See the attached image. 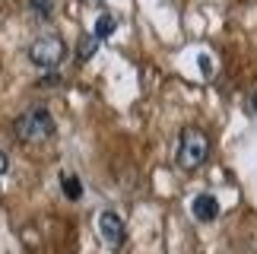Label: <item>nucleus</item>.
Returning a JSON list of instances; mask_svg holds the SVG:
<instances>
[{
    "mask_svg": "<svg viewBox=\"0 0 257 254\" xmlns=\"http://www.w3.org/2000/svg\"><path fill=\"white\" fill-rule=\"evenodd\" d=\"M98 238H102L108 248H121V245H124V238H127L124 219L117 216V213L105 210L102 216H98Z\"/></svg>",
    "mask_w": 257,
    "mask_h": 254,
    "instance_id": "nucleus-4",
    "label": "nucleus"
},
{
    "mask_svg": "<svg viewBox=\"0 0 257 254\" xmlns=\"http://www.w3.org/2000/svg\"><path fill=\"white\" fill-rule=\"evenodd\" d=\"M61 188H64L67 200H80L83 197V181L76 178V175H61Z\"/></svg>",
    "mask_w": 257,
    "mask_h": 254,
    "instance_id": "nucleus-7",
    "label": "nucleus"
},
{
    "mask_svg": "<svg viewBox=\"0 0 257 254\" xmlns=\"http://www.w3.org/2000/svg\"><path fill=\"white\" fill-rule=\"evenodd\" d=\"M13 134L26 143L48 140V137L54 134V118L48 114V108H29L26 114H19L13 121Z\"/></svg>",
    "mask_w": 257,
    "mask_h": 254,
    "instance_id": "nucleus-2",
    "label": "nucleus"
},
{
    "mask_svg": "<svg viewBox=\"0 0 257 254\" xmlns=\"http://www.w3.org/2000/svg\"><path fill=\"white\" fill-rule=\"evenodd\" d=\"M64 54H67V48L57 35H42L29 45V61L35 67H57L64 61Z\"/></svg>",
    "mask_w": 257,
    "mask_h": 254,
    "instance_id": "nucleus-3",
    "label": "nucleus"
},
{
    "mask_svg": "<svg viewBox=\"0 0 257 254\" xmlns=\"http://www.w3.org/2000/svg\"><path fill=\"white\" fill-rule=\"evenodd\" d=\"M191 213L200 222H213L216 216H219V200H216L213 194H197L194 203H191Z\"/></svg>",
    "mask_w": 257,
    "mask_h": 254,
    "instance_id": "nucleus-5",
    "label": "nucleus"
},
{
    "mask_svg": "<svg viewBox=\"0 0 257 254\" xmlns=\"http://www.w3.org/2000/svg\"><path fill=\"white\" fill-rule=\"evenodd\" d=\"M95 48H98V38L95 35H80V42H76V61H80V64L92 61Z\"/></svg>",
    "mask_w": 257,
    "mask_h": 254,
    "instance_id": "nucleus-6",
    "label": "nucleus"
},
{
    "mask_svg": "<svg viewBox=\"0 0 257 254\" xmlns=\"http://www.w3.org/2000/svg\"><path fill=\"white\" fill-rule=\"evenodd\" d=\"M32 10H35V16H48V13H51V4H48V0H32Z\"/></svg>",
    "mask_w": 257,
    "mask_h": 254,
    "instance_id": "nucleus-9",
    "label": "nucleus"
},
{
    "mask_svg": "<svg viewBox=\"0 0 257 254\" xmlns=\"http://www.w3.org/2000/svg\"><path fill=\"white\" fill-rule=\"evenodd\" d=\"M7 169H10V159H7V153H0V181H4Z\"/></svg>",
    "mask_w": 257,
    "mask_h": 254,
    "instance_id": "nucleus-11",
    "label": "nucleus"
},
{
    "mask_svg": "<svg viewBox=\"0 0 257 254\" xmlns=\"http://www.w3.org/2000/svg\"><path fill=\"white\" fill-rule=\"evenodd\" d=\"M114 29H117V19L111 16V13H102V16H98L95 19V38H98V42H102V38H108V35H114Z\"/></svg>",
    "mask_w": 257,
    "mask_h": 254,
    "instance_id": "nucleus-8",
    "label": "nucleus"
},
{
    "mask_svg": "<svg viewBox=\"0 0 257 254\" xmlns=\"http://www.w3.org/2000/svg\"><path fill=\"white\" fill-rule=\"evenodd\" d=\"M251 111H254V114H257V89H254V92H251Z\"/></svg>",
    "mask_w": 257,
    "mask_h": 254,
    "instance_id": "nucleus-12",
    "label": "nucleus"
},
{
    "mask_svg": "<svg viewBox=\"0 0 257 254\" xmlns=\"http://www.w3.org/2000/svg\"><path fill=\"white\" fill-rule=\"evenodd\" d=\"M206 153H210V140H206V134H200L197 127H187L181 134V143H178V169L184 172H197L200 165L206 162Z\"/></svg>",
    "mask_w": 257,
    "mask_h": 254,
    "instance_id": "nucleus-1",
    "label": "nucleus"
},
{
    "mask_svg": "<svg viewBox=\"0 0 257 254\" xmlns=\"http://www.w3.org/2000/svg\"><path fill=\"white\" fill-rule=\"evenodd\" d=\"M92 4H102V0H92Z\"/></svg>",
    "mask_w": 257,
    "mask_h": 254,
    "instance_id": "nucleus-13",
    "label": "nucleus"
},
{
    "mask_svg": "<svg viewBox=\"0 0 257 254\" xmlns=\"http://www.w3.org/2000/svg\"><path fill=\"white\" fill-rule=\"evenodd\" d=\"M197 64H200V70H203L206 76L213 73V64H210V57H206V54H200V57H197Z\"/></svg>",
    "mask_w": 257,
    "mask_h": 254,
    "instance_id": "nucleus-10",
    "label": "nucleus"
}]
</instances>
